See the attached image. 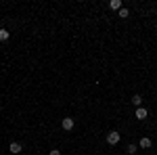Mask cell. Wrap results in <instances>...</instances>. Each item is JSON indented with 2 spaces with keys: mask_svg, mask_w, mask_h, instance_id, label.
I'll return each mask as SVG.
<instances>
[{
  "mask_svg": "<svg viewBox=\"0 0 157 155\" xmlns=\"http://www.w3.org/2000/svg\"><path fill=\"white\" fill-rule=\"evenodd\" d=\"M132 103L136 105V107H143V96H140V95H134L132 96Z\"/></svg>",
  "mask_w": 157,
  "mask_h": 155,
  "instance_id": "cell-7",
  "label": "cell"
},
{
  "mask_svg": "<svg viewBox=\"0 0 157 155\" xmlns=\"http://www.w3.org/2000/svg\"><path fill=\"white\" fill-rule=\"evenodd\" d=\"M50 155H61V151H59V149H52V151H50Z\"/></svg>",
  "mask_w": 157,
  "mask_h": 155,
  "instance_id": "cell-11",
  "label": "cell"
},
{
  "mask_svg": "<svg viewBox=\"0 0 157 155\" xmlns=\"http://www.w3.org/2000/svg\"><path fill=\"white\" fill-rule=\"evenodd\" d=\"M128 15H130V11H128V9H124V6H121L120 11H117V17H121V19H126Z\"/></svg>",
  "mask_w": 157,
  "mask_h": 155,
  "instance_id": "cell-10",
  "label": "cell"
},
{
  "mask_svg": "<svg viewBox=\"0 0 157 155\" xmlns=\"http://www.w3.org/2000/svg\"><path fill=\"white\" fill-rule=\"evenodd\" d=\"M107 143L109 145H117L120 143V132H115V130L107 132Z\"/></svg>",
  "mask_w": 157,
  "mask_h": 155,
  "instance_id": "cell-1",
  "label": "cell"
},
{
  "mask_svg": "<svg viewBox=\"0 0 157 155\" xmlns=\"http://www.w3.org/2000/svg\"><path fill=\"white\" fill-rule=\"evenodd\" d=\"M109 6H111L113 11H120V9H121V2H120V0H111V2H109Z\"/></svg>",
  "mask_w": 157,
  "mask_h": 155,
  "instance_id": "cell-8",
  "label": "cell"
},
{
  "mask_svg": "<svg viewBox=\"0 0 157 155\" xmlns=\"http://www.w3.org/2000/svg\"><path fill=\"white\" fill-rule=\"evenodd\" d=\"M9 38H11V34H9L6 29H0V42H6Z\"/></svg>",
  "mask_w": 157,
  "mask_h": 155,
  "instance_id": "cell-9",
  "label": "cell"
},
{
  "mask_svg": "<svg viewBox=\"0 0 157 155\" xmlns=\"http://www.w3.org/2000/svg\"><path fill=\"white\" fill-rule=\"evenodd\" d=\"M138 119H147V115H149V111H147L145 107H136V113H134Z\"/></svg>",
  "mask_w": 157,
  "mask_h": 155,
  "instance_id": "cell-4",
  "label": "cell"
},
{
  "mask_svg": "<svg viewBox=\"0 0 157 155\" xmlns=\"http://www.w3.org/2000/svg\"><path fill=\"white\" fill-rule=\"evenodd\" d=\"M61 126H63V130H73V118H63Z\"/></svg>",
  "mask_w": 157,
  "mask_h": 155,
  "instance_id": "cell-3",
  "label": "cell"
},
{
  "mask_svg": "<svg viewBox=\"0 0 157 155\" xmlns=\"http://www.w3.org/2000/svg\"><path fill=\"white\" fill-rule=\"evenodd\" d=\"M151 145H153V143H151V138H147V136H145V138H140V149H151Z\"/></svg>",
  "mask_w": 157,
  "mask_h": 155,
  "instance_id": "cell-5",
  "label": "cell"
},
{
  "mask_svg": "<svg viewBox=\"0 0 157 155\" xmlns=\"http://www.w3.org/2000/svg\"><path fill=\"white\" fill-rule=\"evenodd\" d=\"M136 151H138V147H136V145H134V143H130V145H128V147H126V153H128V155H134V153H136Z\"/></svg>",
  "mask_w": 157,
  "mask_h": 155,
  "instance_id": "cell-6",
  "label": "cell"
},
{
  "mask_svg": "<svg viewBox=\"0 0 157 155\" xmlns=\"http://www.w3.org/2000/svg\"><path fill=\"white\" fill-rule=\"evenodd\" d=\"M9 151H11L13 155L21 153V151H23V145H21V143H11V145H9Z\"/></svg>",
  "mask_w": 157,
  "mask_h": 155,
  "instance_id": "cell-2",
  "label": "cell"
}]
</instances>
